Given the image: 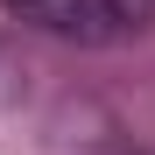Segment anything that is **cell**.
<instances>
[{"mask_svg": "<svg viewBox=\"0 0 155 155\" xmlns=\"http://www.w3.org/2000/svg\"><path fill=\"white\" fill-rule=\"evenodd\" d=\"M21 21L64 35V42H120L134 28V7L127 0H7Z\"/></svg>", "mask_w": 155, "mask_h": 155, "instance_id": "obj_1", "label": "cell"}]
</instances>
